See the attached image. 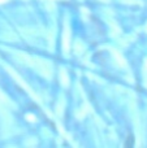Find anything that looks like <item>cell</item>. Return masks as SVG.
Wrapping results in <instances>:
<instances>
[{
    "label": "cell",
    "instance_id": "6da1fadb",
    "mask_svg": "<svg viewBox=\"0 0 147 148\" xmlns=\"http://www.w3.org/2000/svg\"><path fill=\"white\" fill-rule=\"evenodd\" d=\"M133 140H134V138L130 135L129 138H128V143H125V146H126V147H132L133 146Z\"/></svg>",
    "mask_w": 147,
    "mask_h": 148
}]
</instances>
